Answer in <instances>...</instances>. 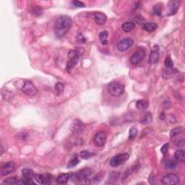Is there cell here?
Wrapping results in <instances>:
<instances>
[{
    "label": "cell",
    "instance_id": "obj_10",
    "mask_svg": "<svg viewBox=\"0 0 185 185\" xmlns=\"http://www.w3.org/2000/svg\"><path fill=\"white\" fill-rule=\"evenodd\" d=\"M106 132L104 131L98 132L93 138V143L97 147H103L106 143Z\"/></svg>",
    "mask_w": 185,
    "mask_h": 185
},
{
    "label": "cell",
    "instance_id": "obj_32",
    "mask_svg": "<svg viewBox=\"0 0 185 185\" xmlns=\"http://www.w3.org/2000/svg\"><path fill=\"white\" fill-rule=\"evenodd\" d=\"M169 143H166V144H164L162 146V147H161V152L162 154L165 155L166 153L168 152V150H169Z\"/></svg>",
    "mask_w": 185,
    "mask_h": 185
},
{
    "label": "cell",
    "instance_id": "obj_9",
    "mask_svg": "<svg viewBox=\"0 0 185 185\" xmlns=\"http://www.w3.org/2000/svg\"><path fill=\"white\" fill-rule=\"evenodd\" d=\"M134 44V41L130 38H125L122 39L118 43L117 45V49L119 52H123L127 51Z\"/></svg>",
    "mask_w": 185,
    "mask_h": 185
},
{
    "label": "cell",
    "instance_id": "obj_22",
    "mask_svg": "<svg viewBox=\"0 0 185 185\" xmlns=\"http://www.w3.org/2000/svg\"><path fill=\"white\" fill-rule=\"evenodd\" d=\"M99 40L101 41V44L103 46H106L108 44V37H109V33L106 31H102L99 33Z\"/></svg>",
    "mask_w": 185,
    "mask_h": 185
},
{
    "label": "cell",
    "instance_id": "obj_28",
    "mask_svg": "<svg viewBox=\"0 0 185 185\" xmlns=\"http://www.w3.org/2000/svg\"><path fill=\"white\" fill-rule=\"evenodd\" d=\"M183 130H184V128H183L182 127L174 128V129H173L170 132V137H176L178 135H180V134L182 132Z\"/></svg>",
    "mask_w": 185,
    "mask_h": 185
},
{
    "label": "cell",
    "instance_id": "obj_30",
    "mask_svg": "<svg viewBox=\"0 0 185 185\" xmlns=\"http://www.w3.org/2000/svg\"><path fill=\"white\" fill-rule=\"evenodd\" d=\"M164 64L167 69H172L173 67H174V62H173V61L169 56H167L166 60H165Z\"/></svg>",
    "mask_w": 185,
    "mask_h": 185
},
{
    "label": "cell",
    "instance_id": "obj_5",
    "mask_svg": "<svg viewBox=\"0 0 185 185\" xmlns=\"http://www.w3.org/2000/svg\"><path fill=\"white\" fill-rule=\"evenodd\" d=\"M21 90L27 96H34L38 92L36 87L30 80L23 81V85L21 86Z\"/></svg>",
    "mask_w": 185,
    "mask_h": 185
},
{
    "label": "cell",
    "instance_id": "obj_14",
    "mask_svg": "<svg viewBox=\"0 0 185 185\" xmlns=\"http://www.w3.org/2000/svg\"><path fill=\"white\" fill-rule=\"evenodd\" d=\"M169 9H170V13H169V15H174L175 13L178 11L179 8H180V3L177 1H170L168 3Z\"/></svg>",
    "mask_w": 185,
    "mask_h": 185
},
{
    "label": "cell",
    "instance_id": "obj_33",
    "mask_svg": "<svg viewBox=\"0 0 185 185\" xmlns=\"http://www.w3.org/2000/svg\"><path fill=\"white\" fill-rule=\"evenodd\" d=\"M72 4H73V5L76 7H85V5L84 3H82L80 1H77V0H74V1L72 2Z\"/></svg>",
    "mask_w": 185,
    "mask_h": 185
},
{
    "label": "cell",
    "instance_id": "obj_6",
    "mask_svg": "<svg viewBox=\"0 0 185 185\" xmlns=\"http://www.w3.org/2000/svg\"><path fill=\"white\" fill-rule=\"evenodd\" d=\"M145 56V50L143 49H140L139 50H137V52H135L132 55L129 61H130L132 64H133V65H137V64H139L140 63H141Z\"/></svg>",
    "mask_w": 185,
    "mask_h": 185
},
{
    "label": "cell",
    "instance_id": "obj_15",
    "mask_svg": "<svg viewBox=\"0 0 185 185\" xmlns=\"http://www.w3.org/2000/svg\"><path fill=\"white\" fill-rule=\"evenodd\" d=\"M135 27V23L132 21H127V22H125L122 25V28L123 31L126 33H129L134 30Z\"/></svg>",
    "mask_w": 185,
    "mask_h": 185
},
{
    "label": "cell",
    "instance_id": "obj_8",
    "mask_svg": "<svg viewBox=\"0 0 185 185\" xmlns=\"http://www.w3.org/2000/svg\"><path fill=\"white\" fill-rule=\"evenodd\" d=\"M161 182L165 185H176L180 183V178L174 174H168L163 177Z\"/></svg>",
    "mask_w": 185,
    "mask_h": 185
},
{
    "label": "cell",
    "instance_id": "obj_25",
    "mask_svg": "<svg viewBox=\"0 0 185 185\" xmlns=\"http://www.w3.org/2000/svg\"><path fill=\"white\" fill-rule=\"evenodd\" d=\"M138 134V130L135 127H131L129 132V137H128V140H133L135 139V137L137 136Z\"/></svg>",
    "mask_w": 185,
    "mask_h": 185
},
{
    "label": "cell",
    "instance_id": "obj_1",
    "mask_svg": "<svg viewBox=\"0 0 185 185\" xmlns=\"http://www.w3.org/2000/svg\"><path fill=\"white\" fill-rule=\"evenodd\" d=\"M72 20L67 15L61 16L56 20L54 25V33L58 38H62L72 27Z\"/></svg>",
    "mask_w": 185,
    "mask_h": 185
},
{
    "label": "cell",
    "instance_id": "obj_2",
    "mask_svg": "<svg viewBox=\"0 0 185 185\" xmlns=\"http://www.w3.org/2000/svg\"><path fill=\"white\" fill-rule=\"evenodd\" d=\"M80 56L81 53L78 50H70L68 52V57L70 58V60L67 62L66 66V70L68 72H70L78 64Z\"/></svg>",
    "mask_w": 185,
    "mask_h": 185
},
{
    "label": "cell",
    "instance_id": "obj_26",
    "mask_svg": "<svg viewBox=\"0 0 185 185\" xmlns=\"http://www.w3.org/2000/svg\"><path fill=\"white\" fill-rule=\"evenodd\" d=\"M80 162V160L79 158H78V155H74V156L72 158L71 160L69 161L68 163V165H67V168H73V167L76 166Z\"/></svg>",
    "mask_w": 185,
    "mask_h": 185
},
{
    "label": "cell",
    "instance_id": "obj_36",
    "mask_svg": "<svg viewBox=\"0 0 185 185\" xmlns=\"http://www.w3.org/2000/svg\"><path fill=\"white\" fill-rule=\"evenodd\" d=\"M165 118H166V117H165L164 113H161V114H160V119H161V120H164V119H165Z\"/></svg>",
    "mask_w": 185,
    "mask_h": 185
},
{
    "label": "cell",
    "instance_id": "obj_16",
    "mask_svg": "<svg viewBox=\"0 0 185 185\" xmlns=\"http://www.w3.org/2000/svg\"><path fill=\"white\" fill-rule=\"evenodd\" d=\"M174 158L176 161L179 162H184L185 161V153L183 149H179L174 153Z\"/></svg>",
    "mask_w": 185,
    "mask_h": 185
},
{
    "label": "cell",
    "instance_id": "obj_19",
    "mask_svg": "<svg viewBox=\"0 0 185 185\" xmlns=\"http://www.w3.org/2000/svg\"><path fill=\"white\" fill-rule=\"evenodd\" d=\"M159 60V53L158 51L153 50L151 52L150 56H149V63L151 64H154L158 62Z\"/></svg>",
    "mask_w": 185,
    "mask_h": 185
},
{
    "label": "cell",
    "instance_id": "obj_13",
    "mask_svg": "<svg viewBox=\"0 0 185 185\" xmlns=\"http://www.w3.org/2000/svg\"><path fill=\"white\" fill-rule=\"evenodd\" d=\"M92 19L96 23V24L99 25H103L106 23L107 20V17L104 13H100V12H95L92 15Z\"/></svg>",
    "mask_w": 185,
    "mask_h": 185
},
{
    "label": "cell",
    "instance_id": "obj_4",
    "mask_svg": "<svg viewBox=\"0 0 185 185\" xmlns=\"http://www.w3.org/2000/svg\"><path fill=\"white\" fill-rule=\"evenodd\" d=\"M129 158V155L128 153H120L115 156L112 157L110 160V165L112 167H117L120 165L124 164Z\"/></svg>",
    "mask_w": 185,
    "mask_h": 185
},
{
    "label": "cell",
    "instance_id": "obj_27",
    "mask_svg": "<svg viewBox=\"0 0 185 185\" xmlns=\"http://www.w3.org/2000/svg\"><path fill=\"white\" fill-rule=\"evenodd\" d=\"M18 179L17 177H9V178L6 179L3 181V184H18L19 182Z\"/></svg>",
    "mask_w": 185,
    "mask_h": 185
},
{
    "label": "cell",
    "instance_id": "obj_20",
    "mask_svg": "<svg viewBox=\"0 0 185 185\" xmlns=\"http://www.w3.org/2000/svg\"><path fill=\"white\" fill-rule=\"evenodd\" d=\"M152 122V114L149 112H147L145 114H143V117L140 119V122L141 125H146L147 124L151 123Z\"/></svg>",
    "mask_w": 185,
    "mask_h": 185
},
{
    "label": "cell",
    "instance_id": "obj_17",
    "mask_svg": "<svg viewBox=\"0 0 185 185\" xmlns=\"http://www.w3.org/2000/svg\"><path fill=\"white\" fill-rule=\"evenodd\" d=\"M70 180V174H62L58 176L57 179H56V182H57L58 184H64L67 183V182Z\"/></svg>",
    "mask_w": 185,
    "mask_h": 185
},
{
    "label": "cell",
    "instance_id": "obj_7",
    "mask_svg": "<svg viewBox=\"0 0 185 185\" xmlns=\"http://www.w3.org/2000/svg\"><path fill=\"white\" fill-rule=\"evenodd\" d=\"M85 126L83 124V122L80 119H74L72 123L70 125V130L72 132L76 135H79V134H82L85 130Z\"/></svg>",
    "mask_w": 185,
    "mask_h": 185
},
{
    "label": "cell",
    "instance_id": "obj_34",
    "mask_svg": "<svg viewBox=\"0 0 185 185\" xmlns=\"http://www.w3.org/2000/svg\"><path fill=\"white\" fill-rule=\"evenodd\" d=\"M153 13L155 14V15H158V16H160V15H161V9L159 8V7H158V6H156V5H155V7H153Z\"/></svg>",
    "mask_w": 185,
    "mask_h": 185
},
{
    "label": "cell",
    "instance_id": "obj_24",
    "mask_svg": "<svg viewBox=\"0 0 185 185\" xmlns=\"http://www.w3.org/2000/svg\"><path fill=\"white\" fill-rule=\"evenodd\" d=\"M165 166L168 169H174L177 166V161L174 159H169L165 163Z\"/></svg>",
    "mask_w": 185,
    "mask_h": 185
},
{
    "label": "cell",
    "instance_id": "obj_35",
    "mask_svg": "<svg viewBox=\"0 0 185 185\" xmlns=\"http://www.w3.org/2000/svg\"><path fill=\"white\" fill-rule=\"evenodd\" d=\"M176 146H180V147H182V146H184V138H183V137H182V138L181 139H180V140H177V143H176Z\"/></svg>",
    "mask_w": 185,
    "mask_h": 185
},
{
    "label": "cell",
    "instance_id": "obj_18",
    "mask_svg": "<svg viewBox=\"0 0 185 185\" xmlns=\"http://www.w3.org/2000/svg\"><path fill=\"white\" fill-rule=\"evenodd\" d=\"M22 175L23 179H27V180H33V179H34L35 176L34 172L30 169H23Z\"/></svg>",
    "mask_w": 185,
    "mask_h": 185
},
{
    "label": "cell",
    "instance_id": "obj_21",
    "mask_svg": "<svg viewBox=\"0 0 185 185\" xmlns=\"http://www.w3.org/2000/svg\"><path fill=\"white\" fill-rule=\"evenodd\" d=\"M158 28V25L155 23H146L143 25V29L147 32H153Z\"/></svg>",
    "mask_w": 185,
    "mask_h": 185
},
{
    "label": "cell",
    "instance_id": "obj_11",
    "mask_svg": "<svg viewBox=\"0 0 185 185\" xmlns=\"http://www.w3.org/2000/svg\"><path fill=\"white\" fill-rule=\"evenodd\" d=\"M53 177L49 174H35L34 180L40 184H50L53 181Z\"/></svg>",
    "mask_w": 185,
    "mask_h": 185
},
{
    "label": "cell",
    "instance_id": "obj_3",
    "mask_svg": "<svg viewBox=\"0 0 185 185\" xmlns=\"http://www.w3.org/2000/svg\"><path fill=\"white\" fill-rule=\"evenodd\" d=\"M125 87L122 83L119 82L114 81L109 85L108 91L109 94L114 97H118L122 96L125 92Z\"/></svg>",
    "mask_w": 185,
    "mask_h": 185
},
{
    "label": "cell",
    "instance_id": "obj_31",
    "mask_svg": "<svg viewBox=\"0 0 185 185\" xmlns=\"http://www.w3.org/2000/svg\"><path fill=\"white\" fill-rule=\"evenodd\" d=\"M55 90H56V91L59 94L62 93L64 90V85H63L62 82H57V83L56 84V85H55Z\"/></svg>",
    "mask_w": 185,
    "mask_h": 185
},
{
    "label": "cell",
    "instance_id": "obj_23",
    "mask_svg": "<svg viewBox=\"0 0 185 185\" xmlns=\"http://www.w3.org/2000/svg\"><path fill=\"white\" fill-rule=\"evenodd\" d=\"M149 103L146 100H140L136 103V106L137 109L138 110H141V111H143V110L147 109L148 108Z\"/></svg>",
    "mask_w": 185,
    "mask_h": 185
},
{
    "label": "cell",
    "instance_id": "obj_29",
    "mask_svg": "<svg viewBox=\"0 0 185 185\" xmlns=\"http://www.w3.org/2000/svg\"><path fill=\"white\" fill-rule=\"evenodd\" d=\"M94 154L88 151H82L80 153V157L82 159H88L93 155Z\"/></svg>",
    "mask_w": 185,
    "mask_h": 185
},
{
    "label": "cell",
    "instance_id": "obj_12",
    "mask_svg": "<svg viewBox=\"0 0 185 185\" xmlns=\"http://www.w3.org/2000/svg\"><path fill=\"white\" fill-rule=\"evenodd\" d=\"M15 163L12 161L7 162L3 164L1 166V169H0V174H1L2 176H5L6 175H8L11 174L12 172L15 170Z\"/></svg>",
    "mask_w": 185,
    "mask_h": 185
}]
</instances>
